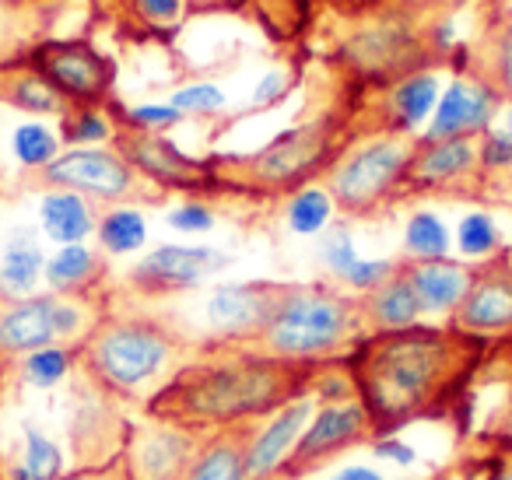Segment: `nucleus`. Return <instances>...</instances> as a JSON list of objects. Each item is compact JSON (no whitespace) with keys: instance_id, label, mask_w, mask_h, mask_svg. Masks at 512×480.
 Here are the masks:
<instances>
[{"instance_id":"nucleus-3","label":"nucleus","mask_w":512,"mask_h":480,"mask_svg":"<svg viewBox=\"0 0 512 480\" xmlns=\"http://www.w3.org/2000/svg\"><path fill=\"white\" fill-rule=\"evenodd\" d=\"M351 113L355 106L306 120L249 155L207 158L214 183L221 193H232V197L288 200L292 193L320 183L323 172L334 165V158L351 141Z\"/></svg>"},{"instance_id":"nucleus-46","label":"nucleus","mask_w":512,"mask_h":480,"mask_svg":"<svg viewBox=\"0 0 512 480\" xmlns=\"http://www.w3.org/2000/svg\"><path fill=\"white\" fill-rule=\"evenodd\" d=\"M372 452L376 456H383V459H397V463H414V449L411 445H404V442H397V435H390V438H376L372 442Z\"/></svg>"},{"instance_id":"nucleus-37","label":"nucleus","mask_w":512,"mask_h":480,"mask_svg":"<svg viewBox=\"0 0 512 480\" xmlns=\"http://www.w3.org/2000/svg\"><path fill=\"white\" fill-rule=\"evenodd\" d=\"M15 155L25 169L39 172L60 155V137L46 130L43 123H25V127L15 130Z\"/></svg>"},{"instance_id":"nucleus-49","label":"nucleus","mask_w":512,"mask_h":480,"mask_svg":"<svg viewBox=\"0 0 512 480\" xmlns=\"http://www.w3.org/2000/svg\"><path fill=\"white\" fill-rule=\"evenodd\" d=\"M491 480H512V456H505L502 463H498V470H495V477Z\"/></svg>"},{"instance_id":"nucleus-21","label":"nucleus","mask_w":512,"mask_h":480,"mask_svg":"<svg viewBox=\"0 0 512 480\" xmlns=\"http://www.w3.org/2000/svg\"><path fill=\"white\" fill-rule=\"evenodd\" d=\"M456 71H470L488 81L502 102H512V8L495 4L477 25L474 43L456 60Z\"/></svg>"},{"instance_id":"nucleus-2","label":"nucleus","mask_w":512,"mask_h":480,"mask_svg":"<svg viewBox=\"0 0 512 480\" xmlns=\"http://www.w3.org/2000/svg\"><path fill=\"white\" fill-rule=\"evenodd\" d=\"M323 365L285 361L242 344H207L197 361L179 365L144 403L148 421L204 431L256 424L285 403L309 396Z\"/></svg>"},{"instance_id":"nucleus-14","label":"nucleus","mask_w":512,"mask_h":480,"mask_svg":"<svg viewBox=\"0 0 512 480\" xmlns=\"http://www.w3.org/2000/svg\"><path fill=\"white\" fill-rule=\"evenodd\" d=\"M439 99V74L435 67L393 81L376 92H365V102L351 113V137L400 134L414 137V130L435 113Z\"/></svg>"},{"instance_id":"nucleus-28","label":"nucleus","mask_w":512,"mask_h":480,"mask_svg":"<svg viewBox=\"0 0 512 480\" xmlns=\"http://www.w3.org/2000/svg\"><path fill=\"white\" fill-rule=\"evenodd\" d=\"M186 0H120L113 18L141 39H172L186 22Z\"/></svg>"},{"instance_id":"nucleus-34","label":"nucleus","mask_w":512,"mask_h":480,"mask_svg":"<svg viewBox=\"0 0 512 480\" xmlns=\"http://www.w3.org/2000/svg\"><path fill=\"white\" fill-rule=\"evenodd\" d=\"M74 361H78V347H67V344L43 347V351H32L22 358V379L39 389L57 386V382L74 368Z\"/></svg>"},{"instance_id":"nucleus-50","label":"nucleus","mask_w":512,"mask_h":480,"mask_svg":"<svg viewBox=\"0 0 512 480\" xmlns=\"http://www.w3.org/2000/svg\"><path fill=\"white\" fill-rule=\"evenodd\" d=\"M92 4H95V11H102V15H106V11H109V15H113L116 4H120V0H92Z\"/></svg>"},{"instance_id":"nucleus-38","label":"nucleus","mask_w":512,"mask_h":480,"mask_svg":"<svg viewBox=\"0 0 512 480\" xmlns=\"http://www.w3.org/2000/svg\"><path fill=\"white\" fill-rule=\"evenodd\" d=\"M169 106L176 113H183V120L186 116H218L225 113V92L218 85H211V81H197V85L179 88L169 99Z\"/></svg>"},{"instance_id":"nucleus-22","label":"nucleus","mask_w":512,"mask_h":480,"mask_svg":"<svg viewBox=\"0 0 512 480\" xmlns=\"http://www.w3.org/2000/svg\"><path fill=\"white\" fill-rule=\"evenodd\" d=\"M400 270L411 281L425 316H453L474 277V263L449 260V256H439V260H407L404 256Z\"/></svg>"},{"instance_id":"nucleus-53","label":"nucleus","mask_w":512,"mask_h":480,"mask_svg":"<svg viewBox=\"0 0 512 480\" xmlns=\"http://www.w3.org/2000/svg\"><path fill=\"white\" fill-rule=\"evenodd\" d=\"M0 298H4V295H0Z\"/></svg>"},{"instance_id":"nucleus-52","label":"nucleus","mask_w":512,"mask_h":480,"mask_svg":"<svg viewBox=\"0 0 512 480\" xmlns=\"http://www.w3.org/2000/svg\"><path fill=\"white\" fill-rule=\"evenodd\" d=\"M509 260H512V249H509Z\"/></svg>"},{"instance_id":"nucleus-27","label":"nucleus","mask_w":512,"mask_h":480,"mask_svg":"<svg viewBox=\"0 0 512 480\" xmlns=\"http://www.w3.org/2000/svg\"><path fill=\"white\" fill-rule=\"evenodd\" d=\"M39 218H43V228L53 242L60 246H74V242H85L88 235L99 225V211L88 197L71 190H50L43 197V207H39Z\"/></svg>"},{"instance_id":"nucleus-48","label":"nucleus","mask_w":512,"mask_h":480,"mask_svg":"<svg viewBox=\"0 0 512 480\" xmlns=\"http://www.w3.org/2000/svg\"><path fill=\"white\" fill-rule=\"evenodd\" d=\"M498 120H502V127H498V130H505V134L512 137V102H505L502 113H498Z\"/></svg>"},{"instance_id":"nucleus-51","label":"nucleus","mask_w":512,"mask_h":480,"mask_svg":"<svg viewBox=\"0 0 512 480\" xmlns=\"http://www.w3.org/2000/svg\"><path fill=\"white\" fill-rule=\"evenodd\" d=\"M505 428H509V431H512V407H509V410H505Z\"/></svg>"},{"instance_id":"nucleus-36","label":"nucleus","mask_w":512,"mask_h":480,"mask_svg":"<svg viewBox=\"0 0 512 480\" xmlns=\"http://www.w3.org/2000/svg\"><path fill=\"white\" fill-rule=\"evenodd\" d=\"M64 477V456L53 438L39 428H25V480H60Z\"/></svg>"},{"instance_id":"nucleus-33","label":"nucleus","mask_w":512,"mask_h":480,"mask_svg":"<svg viewBox=\"0 0 512 480\" xmlns=\"http://www.w3.org/2000/svg\"><path fill=\"white\" fill-rule=\"evenodd\" d=\"M404 256L407 260H439L449 256V232L432 211L411 214L404 228Z\"/></svg>"},{"instance_id":"nucleus-30","label":"nucleus","mask_w":512,"mask_h":480,"mask_svg":"<svg viewBox=\"0 0 512 480\" xmlns=\"http://www.w3.org/2000/svg\"><path fill=\"white\" fill-rule=\"evenodd\" d=\"M95 235H99V246L106 249V253L127 256L144 246L148 225H144L141 211H134V207H109V211L99 214Z\"/></svg>"},{"instance_id":"nucleus-29","label":"nucleus","mask_w":512,"mask_h":480,"mask_svg":"<svg viewBox=\"0 0 512 480\" xmlns=\"http://www.w3.org/2000/svg\"><path fill=\"white\" fill-rule=\"evenodd\" d=\"M46 270L43 249L32 242L29 232H15L0 260V295L4 298H29L36 281Z\"/></svg>"},{"instance_id":"nucleus-23","label":"nucleus","mask_w":512,"mask_h":480,"mask_svg":"<svg viewBox=\"0 0 512 480\" xmlns=\"http://www.w3.org/2000/svg\"><path fill=\"white\" fill-rule=\"evenodd\" d=\"M358 302H362V316H365L369 333L407 330V326L421 323V316H425L411 281H407V274L400 270V260H397V270H393L383 284H376L372 291L358 295Z\"/></svg>"},{"instance_id":"nucleus-45","label":"nucleus","mask_w":512,"mask_h":480,"mask_svg":"<svg viewBox=\"0 0 512 480\" xmlns=\"http://www.w3.org/2000/svg\"><path fill=\"white\" fill-rule=\"evenodd\" d=\"M253 0H186V8H190V15H239V11H246Z\"/></svg>"},{"instance_id":"nucleus-41","label":"nucleus","mask_w":512,"mask_h":480,"mask_svg":"<svg viewBox=\"0 0 512 480\" xmlns=\"http://www.w3.org/2000/svg\"><path fill=\"white\" fill-rule=\"evenodd\" d=\"M288 92H292V71L267 74V78L256 85L253 99H249V109H271V106H278V102L285 99Z\"/></svg>"},{"instance_id":"nucleus-1","label":"nucleus","mask_w":512,"mask_h":480,"mask_svg":"<svg viewBox=\"0 0 512 480\" xmlns=\"http://www.w3.org/2000/svg\"><path fill=\"white\" fill-rule=\"evenodd\" d=\"M488 354V340L453 326L414 323L407 330L369 333L341 361L355 396L376 428L390 438L414 421H439L467 396Z\"/></svg>"},{"instance_id":"nucleus-7","label":"nucleus","mask_w":512,"mask_h":480,"mask_svg":"<svg viewBox=\"0 0 512 480\" xmlns=\"http://www.w3.org/2000/svg\"><path fill=\"white\" fill-rule=\"evenodd\" d=\"M341 71L355 81L362 92H376L407 74L439 67L442 60L428 46V32L421 18H411L407 11L383 4L376 15H369L362 25L341 39Z\"/></svg>"},{"instance_id":"nucleus-9","label":"nucleus","mask_w":512,"mask_h":480,"mask_svg":"<svg viewBox=\"0 0 512 480\" xmlns=\"http://www.w3.org/2000/svg\"><path fill=\"white\" fill-rule=\"evenodd\" d=\"M36 186L46 190H71L92 204H162L165 193L155 190L120 151L109 148H71L60 151L50 165L36 172Z\"/></svg>"},{"instance_id":"nucleus-40","label":"nucleus","mask_w":512,"mask_h":480,"mask_svg":"<svg viewBox=\"0 0 512 480\" xmlns=\"http://www.w3.org/2000/svg\"><path fill=\"white\" fill-rule=\"evenodd\" d=\"M393 270H397V260H358L355 267L341 277V284L355 288V295H365V291H372L376 284H383Z\"/></svg>"},{"instance_id":"nucleus-42","label":"nucleus","mask_w":512,"mask_h":480,"mask_svg":"<svg viewBox=\"0 0 512 480\" xmlns=\"http://www.w3.org/2000/svg\"><path fill=\"white\" fill-rule=\"evenodd\" d=\"M169 225L179 228V232H207V228H214V211L200 200H190V204H179L169 214Z\"/></svg>"},{"instance_id":"nucleus-6","label":"nucleus","mask_w":512,"mask_h":480,"mask_svg":"<svg viewBox=\"0 0 512 480\" xmlns=\"http://www.w3.org/2000/svg\"><path fill=\"white\" fill-rule=\"evenodd\" d=\"M418 137L372 134L351 137L344 151L323 172L320 186L344 218H376L404 200V172Z\"/></svg>"},{"instance_id":"nucleus-8","label":"nucleus","mask_w":512,"mask_h":480,"mask_svg":"<svg viewBox=\"0 0 512 480\" xmlns=\"http://www.w3.org/2000/svg\"><path fill=\"white\" fill-rule=\"evenodd\" d=\"M109 312L106 295H29L0 305V361L25 358L53 344L81 347V340Z\"/></svg>"},{"instance_id":"nucleus-17","label":"nucleus","mask_w":512,"mask_h":480,"mask_svg":"<svg viewBox=\"0 0 512 480\" xmlns=\"http://www.w3.org/2000/svg\"><path fill=\"white\" fill-rule=\"evenodd\" d=\"M228 267V256L214 246H158L127 274V284L144 298H165L197 288Z\"/></svg>"},{"instance_id":"nucleus-39","label":"nucleus","mask_w":512,"mask_h":480,"mask_svg":"<svg viewBox=\"0 0 512 480\" xmlns=\"http://www.w3.org/2000/svg\"><path fill=\"white\" fill-rule=\"evenodd\" d=\"M320 256H323V263H327L334 277H344L358 260H362V256L355 253V242H351L348 228H334V232L323 239Z\"/></svg>"},{"instance_id":"nucleus-5","label":"nucleus","mask_w":512,"mask_h":480,"mask_svg":"<svg viewBox=\"0 0 512 480\" xmlns=\"http://www.w3.org/2000/svg\"><path fill=\"white\" fill-rule=\"evenodd\" d=\"M362 337H369V326L358 295L337 291L330 284H288L271 323L242 347L285 361L334 365L348 358Z\"/></svg>"},{"instance_id":"nucleus-10","label":"nucleus","mask_w":512,"mask_h":480,"mask_svg":"<svg viewBox=\"0 0 512 480\" xmlns=\"http://www.w3.org/2000/svg\"><path fill=\"white\" fill-rule=\"evenodd\" d=\"M25 57L67 106H106L113 99L116 60L88 39H46Z\"/></svg>"},{"instance_id":"nucleus-26","label":"nucleus","mask_w":512,"mask_h":480,"mask_svg":"<svg viewBox=\"0 0 512 480\" xmlns=\"http://www.w3.org/2000/svg\"><path fill=\"white\" fill-rule=\"evenodd\" d=\"M43 277L50 284V291H60V295H102L109 263L99 249L74 242V246H60V253L46 260Z\"/></svg>"},{"instance_id":"nucleus-11","label":"nucleus","mask_w":512,"mask_h":480,"mask_svg":"<svg viewBox=\"0 0 512 480\" xmlns=\"http://www.w3.org/2000/svg\"><path fill=\"white\" fill-rule=\"evenodd\" d=\"M484 193L488 179L481 169V137H449V141L418 137L404 172V197L481 200Z\"/></svg>"},{"instance_id":"nucleus-25","label":"nucleus","mask_w":512,"mask_h":480,"mask_svg":"<svg viewBox=\"0 0 512 480\" xmlns=\"http://www.w3.org/2000/svg\"><path fill=\"white\" fill-rule=\"evenodd\" d=\"M253 435V424L218 428L200 442L190 470L183 480H249L246 477V445Z\"/></svg>"},{"instance_id":"nucleus-32","label":"nucleus","mask_w":512,"mask_h":480,"mask_svg":"<svg viewBox=\"0 0 512 480\" xmlns=\"http://www.w3.org/2000/svg\"><path fill=\"white\" fill-rule=\"evenodd\" d=\"M330 214H334V200H330V193L323 190L320 183L292 193L285 207L288 228H292L295 235H316L330 221Z\"/></svg>"},{"instance_id":"nucleus-43","label":"nucleus","mask_w":512,"mask_h":480,"mask_svg":"<svg viewBox=\"0 0 512 480\" xmlns=\"http://www.w3.org/2000/svg\"><path fill=\"white\" fill-rule=\"evenodd\" d=\"M60 480H130L127 456H113V459H109V463H102V466H88V470L71 473V477H60Z\"/></svg>"},{"instance_id":"nucleus-24","label":"nucleus","mask_w":512,"mask_h":480,"mask_svg":"<svg viewBox=\"0 0 512 480\" xmlns=\"http://www.w3.org/2000/svg\"><path fill=\"white\" fill-rule=\"evenodd\" d=\"M0 102L18 109V113L57 116V120L71 109L57 92H53L50 81L29 64L25 53H18V57L8 60V64H0Z\"/></svg>"},{"instance_id":"nucleus-16","label":"nucleus","mask_w":512,"mask_h":480,"mask_svg":"<svg viewBox=\"0 0 512 480\" xmlns=\"http://www.w3.org/2000/svg\"><path fill=\"white\" fill-rule=\"evenodd\" d=\"M288 284L281 281H246L221 284L207 298V326L214 344H249L271 323L274 309L285 298Z\"/></svg>"},{"instance_id":"nucleus-31","label":"nucleus","mask_w":512,"mask_h":480,"mask_svg":"<svg viewBox=\"0 0 512 480\" xmlns=\"http://www.w3.org/2000/svg\"><path fill=\"white\" fill-rule=\"evenodd\" d=\"M106 141H113V116L106 106H71L60 116V144L95 148Z\"/></svg>"},{"instance_id":"nucleus-13","label":"nucleus","mask_w":512,"mask_h":480,"mask_svg":"<svg viewBox=\"0 0 512 480\" xmlns=\"http://www.w3.org/2000/svg\"><path fill=\"white\" fill-rule=\"evenodd\" d=\"M372 442H376V428H372L369 410L358 403V396L341 403H323V407H316L309 428L302 431L299 445L281 463L274 480H302L313 470H320L323 463H330L334 456H341L344 449Z\"/></svg>"},{"instance_id":"nucleus-18","label":"nucleus","mask_w":512,"mask_h":480,"mask_svg":"<svg viewBox=\"0 0 512 480\" xmlns=\"http://www.w3.org/2000/svg\"><path fill=\"white\" fill-rule=\"evenodd\" d=\"M502 95L488 81L474 78L470 71H456L453 85L446 88L442 102L435 106L432 123L421 137L425 141H449V137H481L495 127L502 113Z\"/></svg>"},{"instance_id":"nucleus-15","label":"nucleus","mask_w":512,"mask_h":480,"mask_svg":"<svg viewBox=\"0 0 512 480\" xmlns=\"http://www.w3.org/2000/svg\"><path fill=\"white\" fill-rule=\"evenodd\" d=\"M449 326L460 333L481 340H495L512 333V260L509 249H502L491 260L474 263V277L463 295V302L453 309Z\"/></svg>"},{"instance_id":"nucleus-19","label":"nucleus","mask_w":512,"mask_h":480,"mask_svg":"<svg viewBox=\"0 0 512 480\" xmlns=\"http://www.w3.org/2000/svg\"><path fill=\"white\" fill-rule=\"evenodd\" d=\"M316 414L313 396H299V400L285 403L281 410H274L271 417H264V428L253 424V435L246 445V477L249 480H274L292 449L299 445L302 431L309 428Z\"/></svg>"},{"instance_id":"nucleus-20","label":"nucleus","mask_w":512,"mask_h":480,"mask_svg":"<svg viewBox=\"0 0 512 480\" xmlns=\"http://www.w3.org/2000/svg\"><path fill=\"white\" fill-rule=\"evenodd\" d=\"M197 449L200 435L155 421L151 428L134 431V442L123 456H127L130 480H183Z\"/></svg>"},{"instance_id":"nucleus-35","label":"nucleus","mask_w":512,"mask_h":480,"mask_svg":"<svg viewBox=\"0 0 512 480\" xmlns=\"http://www.w3.org/2000/svg\"><path fill=\"white\" fill-rule=\"evenodd\" d=\"M456 246H460L463 256H470V260H491V256L502 253V232H498V225L491 221V214L484 211H474L467 214V218L460 221V232H456Z\"/></svg>"},{"instance_id":"nucleus-47","label":"nucleus","mask_w":512,"mask_h":480,"mask_svg":"<svg viewBox=\"0 0 512 480\" xmlns=\"http://www.w3.org/2000/svg\"><path fill=\"white\" fill-rule=\"evenodd\" d=\"M334 480H386V477H379L376 470H365V466H348V470H341Z\"/></svg>"},{"instance_id":"nucleus-4","label":"nucleus","mask_w":512,"mask_h":480,"mask_svg":"<svg viewBox=\"0 0 512 480\" xmlns=\"http://www.w3.org/2000/svg\"><path fill=\"white\" fill-rule=\"evenodd\" d=\"M190 344L172 323L158 316L106 312L92 333L81 340L78 365L106 396H137L144 386H162L179 365Z\"/></svg>"},{"instance_id":"nucleus-44","label":"nucleus","mask_w":512,"mask_h":480,"mask_svg":"<svg viewBox=\"0 0 512 480\" xmlns=\"http://www.w3.org/2000/svg\"><path fill=\"white\" fill-rule=\"evenodd\" d=\"M390 4H393V8H400V11H407L411 18H421V22H428V18L446 15L456 0H390Z\"/></svg>"},{"instance_id":"nucleus-12","label":"nucleus","mask_w":512,"mask_h":480,"mask_svg":"<svg viewBox=\"0 0 512 480\" xmlns=\"http://www.w3.org/2000/svg\"><path fill=\"white\" fill-rule=\"evenodd\" d=\"M113 144L155 190L162 193H186L193 200L218 197V183H214L211 162L190 158L186 151H179L165 134H148L137 130L123 120H113Z\"/></svg>"}]
</instances>
